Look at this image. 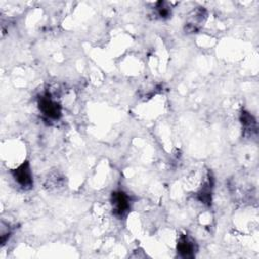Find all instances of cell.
<instances>
[{"mask_svg": "<svg viewBox=\"0 0 259 259\" xmlns=\"http://www.w3.org/2000/svg\"><path fill=\"white\" fill-rule=\"evenodd\" d=\"M37 105L40 113L47 119L56 121L61 118L62 107L60 103L56 99H54V97L49 92H46L38 97Z\"/></svg>", "mask_w": 259, "mask_h": 259, "instance_id": "obj_1", "label": "cell"}, {"mask_svg": "<svg viewBox=\"0 0 259 259\" xmlns=\"http://www.w3.org/2000/svg\"><path fill=\"white\" fill-rule=\"evenodd\" d=\"M112 213L117 219L124 218L131 209V198L122 190H114L110 195Z\"/></svg>", "mask_w": 259, "mask_h": 259, "instance_id": "obj_2", "label": "cell"}, {"mask_svg": "<svg viewBox=\"0 0 259 259\" xmlns=\"http://www.w3.org/2000/svg\"><path fill=\"white\" fill-rule=\"evenodd\" d=\"M10 173L17 185L23 190H29L33 187V177L28 161H24L18 167L12 169Z\"/></svg>", "mask_w": 259, "mask_h": 259, "instance_id": "obj_3", "label": "cell"}, {"mask_svg": "<svg viewBox=\"0 0 259 259\" xmlns=\"http://www.w3.org/2000/svg\"><path fill=\"white\" fill-rule=\"evenodd\" d=\"M207 18V11L204 7L194 8L186 17L184 30L187 33H196L204 24Z\"/></svg>", "mask_w": 259, "mask_h": 259, "instance_id": "obj_4", "label": "cell"}, {"mask_svg": "<svg viewBox=\"0 0 259 259\" xmlns=\"http://www.w3.org/2000/svg\"><path fill=\"white\" fill-rule=\"evenodd\" d=\"M177 253L182 258H193L197 250L195 241L188 235H180L176 245Z\"/></svg>", "mask_w": 259, "mask_h": 259, "instance_id": "obj_5", "label": "cell"}, {"mask_svg": "<svg viewBox=\"0 0 259 259\" xmlns=\"http://www.w3.org/2000/svg\"><path fill=\"white\" fill-rule=\"evenodd\" d=\"M212 188H213V178L212 176L208 175L206 181L201 185L200 189L197 192V199L206 205L211 204V198H212Z\"/></svg>", "mask_w": 259, "mask_h": 259, "instance_id": "obj_6", "label": "cell"}, {"mask_svg": "<svg viewBox=\"0 0 259 259\" xmlns=\"http://www.w3.org/2000/svg\"><path fill=\"white\" fill-rule=\"evenodd\" d=\"M240 121L242 123L245 133H256L257 132V121L255 117L248 111L242 110L240 114Z\"/></svg>", "mask_w": 259, "mask_h": 259, "instance_id": "obj_7", "label": "cell"}, {"mask_svg": "<svg viewBox=\"0 0 259 259\" xmlns=\"http://www.w3.org/2000/svg\"><path fill=\"white\" fill-rule=\"evenodd\" d=\"M154 13L160 19H168L171 17L172 8L170 3L166 1H158L154 5Z\"/></svg>", "mask_w": 259, "mask_h": 259, "instance_id": "obj_8", "label": "cell"}, {"mask_svg": "<svg viewBox=\"0 0 259 259\" xmlns=\"http://www.w3.org/2000/svg\"><path fill=\"white\" fill-rule=\"evenodd\" d=\"M11 234L10 228L7 224H5L4 222L1 223V227H0V240H1V244L4 245L5 242L9 239Z\"/></svg>", "mask_w": 259, "mask_h": 259, "instance_id": "obj_9", "label": "cell"}]
</instances>
